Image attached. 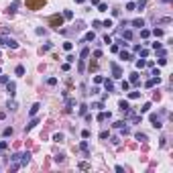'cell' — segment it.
<instances>
[{
	"label": "cell",
	"mask_w": 173,
	"mask_h": 173,
	"mask_svg": "<svg viewBox=\"0 0 173 173\" xmlns=\"http://www.w3.org/2000/svg\"><path fill=\"white\" fill-rule=\"evenodd\" d=\"M88 55H90V49H88V47H84V49H82V53H79V65H78L79 73L86 69V59H88Z\"/></svg>",
	"instance_id": "1"
},
{
	"label": "cell",
	"mask_w": 173,
	"mask_h": 173,
	"mask_svg": "<svg viewBox=\"0 0 173 173\" xmlns=\"http://www.w3.org/2000/svg\"><path fill=\"white\" fill-rule=\"evenodd\" d=\"M49 24H51L53 29H57V31H59V27L63 24V14H53L51 18H49Z\"/></svg>",
	"instance_id": "2"
},
{
	"label": "cell",
	"mask_w": 173,
	"mask_h": 173,
	"mask_svg": "<svg viewBox=\"0 0 173 173\" xmlns=\"http://www.w3.org/2000/svg\"><path fill=\"white\" fill-rule=\"evenodd\" d=\"M0 45H6V47H10L12 51L18 49V43H16L14 39H10V37H0Z\"/></svg>",
	"instance_id": "3"
},
{
	"label": "cell",
	"mask_w": 173,
	"mask_h": 173,
	"mask_svg": "<svg viewBox=\"0 0 173 173\" xmlns=\"http://www.w3.org/2000/svg\"><path fill=\"white\" fill-rule=\"evenodd\" d=\"M45 4V0H27V6L31 8V10H37V8H41Z\"/></svg>",
	"instance_id": "4"
},
{
	"label": "cell",
	"mask_w": 173,
	"mask_h": 173,
	"mask_svg": "<svg viewBox=\"0 0 173 173\" xmlns=\"http://www.w3.org/2000/svg\"><path fill=\"white\" fill-rule=\"evenodd\" d=\"M6 92H8L10 98H14V94H16V84L14 82H6Z\"/></svg>",
	"instance_id": "5"
},
{
	"label": "cell",
	"mask_w": 173,
	"mask_h": 173,
	"mask_svg": "<svg viewBox=\"0 0 173 173\" xmlns=\"http://www.w3.org/2000/svg\"><path fill=\"white\" fill-rule=\"evenodd\" d=\"M110 67H112V78H122V69H120V67H118L116 63H110Z\"/></svg>",
	"instance_id": "6"
},
{
	"label": "cell",
	"mask_w": 173,
	"mask_h": 173,
	"mask_svg": "<svg viewBox=\"0 0 173 173\" xmlns=\"http://www.w3.org/2000/svg\"><path fill=\"white\" fill-rule=\"evenodd\" d=\"M151 122H153V126H155V128H161V126H163V122H161V118L157 116V114H155V112H153V114H151Z\"/></svg>",
	"instance_id": "7"
},
{
	"label": "cell",
	"mask_w": 173,
	"mask_h": 173,
	"mask_svg": "<svg viewBox=\"0 0 173 173\" xmlns=\"http://www.w3.org/2000/svg\"><path fill=\"white\" fill-rule=\"evenodd\" d=\"M110 118H112L110 112H104V110H102L98 116H96V120H98V122H104V120H110Z\"/></svg>",
	"instance_id": "8"
},
{
	"label": "cell",
	"mask_w": 173,
	"mask_h": 173,
	"mask_svg": "<svg viewBox=\"0 0 173 173\" xmlns=\"http://www.w3.org/2000/svg\"><path fill=\"white\" fill-rule=\"evenodd\" d=\"M102 84H104V88H106V92H108V94L114 92V82H112V79H104Z\"/></svg>",
	"instance_id": "9"
},
{
	"label": "cell",
	"mask_w": 173,
	"mask_h": 173,
	"mask_svg": "<svg viewBox=\"0 0 173 173\" xmlns=\"http://www.w3.org/2000/svg\"><path fill=\"white\" fill-rule=\"evenodd\" d=\"M79 149H82V153H84L86 157H90V147H88V141H82V143H79Z\"/></svg>",
	"instance_id": "10"
},
{
	"label": "cell",
	"mask_w": 173,
	"mask_h": 173,
	"mask_svg": "<svg viewBox=\"0 0 173 173\" xmlns=\"http://www.w3.org/2000/svg\"><path fill=\"white\" fill-rule=\"evenodd\" d=\"M155 84H157V86L161 84V78H159V75H153V78H151L149 82H147V88H153Z\"/></svg>",
	"instance_id": "11"
},
{
	"label": "cell",
	"mask_w": 173,
	"mask_h": 173,
	"mask_svg": "<svg viewBox=\"0 0 173 173\" xmlns=\"http://www.w3.org/2000/svg\"><path fill=\"white\" fill-rule=\"evenodd\" d=\"M37 124H39V118H35V116H33V118H31V122H29V124L24 126V133H29V130H31L33 126H37Z\"/></svg>",
	"instance_id": "12"
},
{
	"label": "cell",
	"mask_w": 173,
	"mask_h": 173,
	"mask_svg": "<svg viewBox=\"0 0 173 173\" xmlns=\"http://www.w3.org/2000/svg\"><path fill=\"white\" fill-rule=\"evenodd\" d=\"M120 35H122V39H126V41H130L133 39V31H130V29H120Z\"/></svg>",
	"instance_id": "13"
},
{
	"label": "cell",
	"mask_w": 173,
	"mask_h": 173,
	"mask_svg": "<svg viewBox=\"0 0 173 173\" xmlns=\"http://www.w3.org/2000/svg\"><path fill=\"white\" fill-rule=\"evenodd\" d=\"M18 4H21V0H14L10 6H8V14H14L16 12V8H18Z\"/></svg>",
	"instance_id": "14"
},
{
	"label": "cell",
	"mask_w": 173,
	"mask_h": 173,
	"mask_svg": "<svg viewBox=\"0 0 173 173\" xmlns=\"http://www.w3.org/2000/svg\"><path fill=\"white\" fill-rule=\"evenodd\" d=\"M39 108H41V104H39V102H35V104L31 106V110H29V116H35V114L39 112Z\"/></svg>",
	"instance_id": "15"
},
{
	"label": "cell",
	"mask_w": 173,
	"mask_h": 173,
	"mask_svg": "<svg viewBox=\"0 0 173 173\" xmlns=\"http://www.w3.org/2000/svg\"><path fill=\"white\" fill-rule=\"evenodd\" d=\"M130 24H133L134 29H143V27H145V21H143V18H134Z\"/></svg>",
	"instance_id": "16"
},
{
	"label": "cell",
	"mask_w": 173,
	"mask_h": 173,
	"mask_svg": "<svg viewBox=\"0 0 173 173\" xmlns=\"http://www.w3.org/2000/svg\"><path fill=\"white\" fill-rule=\"evenodd\" d=\"M130 122H133V124H139V122H143V116L141 114H133V116H130Z\"/></svg>",
	"instance_id": "17"
},
{
	"label": "cell",
	"mask_w": 173,
	"mask_h": 173,
	"mask_svg": "<svg viewBox=\"0 0 173 173\" xmlns=\"http://www.w3.org/2000/svg\"><path fill=\"white\" fill-rule=\"evenodd\" d=\"M130 84L139 86V73H136V71H133V73H130Z\"/></svg>",
	"instance_id": "18"
},
{
	"label": "cell",
	"mask_w": 173,
	"mask_h": 173,
	"mask_svg": "<svg viewBox=\"0 0 173 173\" xmlns=\"http://www.w3.org/2000/svg\"><path fill=\"white\" fill-rule=\"evenodd\" d=\"M134 139L141 141V143H147V134H145V133H136V134H134Z\"/></svg>",
	"instance_id": "19"
},
{
	"label": "cell",
	"mask_w": 173,
	"mask_h": 173,
	"mask_svg": "<svg viewBox=\"0 0 173 173\" xmlns=\"http://www.w3.org/2000/svg\"><path fill=\"white\" fill-rule=\"evenodd\" d=\"M118 108H120V110H126V108H130V104L126 102V100H120V102H118Z\"/></svg>",
	"instance_id": "20"
},
{
	"label": "cell",
	"mask_w": 173,
	"mask_h": 173,
	"mask_svg": "<svg viewBox=\"0 0 173 173\" xmlns=\"http://www.w3.org/2000/svg\"><path fill=\"white\" fill-rule=\"evenodd\" d=\"M94 39H96V33H94V31L86 33V37H84V41H94Z\"/></svg>",
	"instance_id": "21"
},
{
	"label": "cell",
	"mask_w": 173,
	"mask_h": 173,
	"mask_svg": "<svg viewBox=\"0 0 173 173\" xmlns=\"http://www.w3.org/2000/svg\"><path fill=\"white\" fill-rule=\"evenodd\" d=\"M14 73H16V75H24V65H16Z\"/></svg>",
	"instance_id": "22"
},
{
	"label": "cell",
	"mask_w": 173,
	"mask_h": 173,
	"mask_svg": "<svg viewBox=\"0 0 173 173\" xmlns=\"http://www.w3.org/2000/svg\"><path fill=\"white\" fill-rule=\"evenodd\" d=\"M65 104H67V112H69L71 108L75 106V100H71V98H67V100H65Z\"/></svg>",
	"instance_id": "23"
},
{
	"label": "cell",
	"mask_w": 173,
	"mask_h": 173,
	"mask_svg": "<svg viewBox=\"0 0 173 173\" xmlns=\"http://www.w3.org/2000/svg\"><path fill=\"white\" fill-rule=\"evenodd\" d=\"M134 6L139 8V10H143V8L147 6V0H139V2H136V4H134Z\"/></svg>",
	"instance_id": "24"
},
{
	"label": "cell",
	"mask_w": 173,
	"mask_h": 173,
	"mask_svg": "<svg viewBox=\"0 0 173 173\" xmlns=\"http://www.w3.org/2000/svg\"><path fill=\"white\" fill-rule=\"evenodd\" d=\"M120 59H124V61H128V59H130V53H126L124 49H122V51H120Z\"/></svg>",
	"instance_id": "25"
},
{
	"label": "cell",
	"mask_w": 173,
	"mask_h": 173,
	"mask_svg": "<svg viewBox=\"0 0 173 173\" xmlns=\"http://www.w3.org/2000/svg\"><path fill=\"white\" fill-rule=\"evenodd\" d=\"M136 67H139V69L147 67V61H145V59H136Z\"/></svg>",
	"instance_id": "26"
},
{
	"label": "cell",
	"mask_w": 173,
	"mask_h": 173,
	"mask_svg": "<svg viewBox=\"0 0 173 173\" xmlns=\"http://www.w3.org/2000/svg\"><path fill=\"white\" fill-rule=\"evenodd\" d=\"M6 108H8V110H16V102H14V100H8Z\"/></svg>",
	"instance_id": "27"
},
{
	"label": "cell",
	"mask_w": 173,
	"mask_h": 173,
	"mask_svg": "<svg viewBox=\"0 0 173 173\" xmlns=\"http://www.w3.org/2000/svg\"><path fill=\"white\" fill-rule=\"evenodd\" d=\"M79 114H82V116H84V114H86V112H88V106H86V104H79Z\"/></svg>",
	"instance_id": "28"
},
{
	"label": "cell",
	"mask_w": 173,
	"mask_h": 173,
	"mask_svg": "<svg viewBox=\"0 0 173 173\" xmlns=\"http://www.w3.org/2000/svg\"><path fill=\"white\" fill-rule=\"evenodd\" d=\"M63 18H67V21L73 18V12H71V10H63Z\"/></svg>",
	"instance_id": "29"
},
{
	"label": "cell",
	"mask_w": 173,
	"mask_h": 173,
	"mask_svg": "<svg viewBox=\"0 0 173 173\" xmlns=\"http://www.w3.org/2000/svg\"><path fill=\"white\" fill-rule=\"evenodd\" d=\"M75 29H78V31H84V29H86L84 21H78V23H75Z\"/></svg>",
	"instance_id": "30"
},
{
	"label": "cell",
	"mask_w": 173,
	"mask_h": 173,
	"mask_svg": "<svg viewBox=\"0 0 173 173\" xmlns=\"http://www.w3.org/2000/svg\"><path fill=\"white\" fill-rule=\"evenodd\" d=\"M98 10H100V12H106V10H108V4L100 2V4H98Z\"/></svg>",
	"instance_id": "31"
},
{
	"label": "cell",
	"mask_w": 173,
	"mask_h": 173,
	"mask_svg": "<svg viewBox=\"0 0 173 173\" xmlns=\"http://www.w3.org/2000/svg\"><path fill=\"white\" fill-rule=\"evenodd\" d=\"M128 98H130V100H136V98H141V92H130Z\"/></svg>",
	"instance_id": "32"
},
{
	"label": "cell",
	"mask_w": 173,
	"mask_h": 173,
	"mask_svg": "<svg viewBox=\"0 0 173 173\" xmlns=\"http://www.w3.org/2000/svg\"><path fill=\"white\" fill-rule=\"evenodd\" d=\"M149 35H151V31H147V29H141V37H143V39H149Z\"/></svg>",
	"instance_id": "33"
},
{
	"label": "cell",
	"mask_w": 173,
	"mask_h": 173,
	"mask_svg": "<svg viewBox=\"0 0 173 173\" xmlns=\"http://www.w3.org/2000/svg\"><path fill=\"white\" fill-rule=\"evenodd\" d=\"M53 141H55V143H61V141H63V134H61V133L53 134Z\"/></svg>",
	"instance_id": "34"
},
{
	"label": "cell",
	"mask_w": 173,
	"mask_h": 173,
	"mask_svg": "<svg viewBox=\"0 0 173 173\" xmlns=\"http://www.w3.org/2000/svg\"><path fill=\"white\" fill-rule=\"evenodd\" d=\"M51 47H53V43H45V45H43V49H41V51H43V53H45V51H51Z\"/></svg>",
	"instance_id": "35"
},
{
	"label": "cell",
	"mask_w": 173,
	"mask_h": 173,
	"mask_svg": "<svg viewBox=\"0 0 173 173\" xmlns=\"http://www.w3.org/2000/svg\"><path fill=\"white\" fill-rule=\"evenodd\" d=\"M63 49H65V51H71V49H73V43H69V41L63 43Z\"/></svg>",
	"instance_id": "36"
},
{
	"label": "cell",
	"mask_w": 173,
	"mask_h": 173,
	"mask_svg": "<svg viewBox=\"0 0 173 173\" xmlns=\"http://www.w3.org/2000/svg\"><path fill=\"white\" fill-rule=\"evenodd\" d=\"M120 86H122V92H128V88H130V82H122Z\"/></svg>",
	"instance_id": "37"
},
{
	"label": "cell",
	"mask_w": 173,
	"mask_h": 173,
	"mask_svg": "<svg viewBox=\"0 0 173 173\" xmlns=\"http://www.w3.org/2000/svg\"><path fill=\"white\" fill-rule=\"evenodd\" d=\"M124 124H126L124 120H118V122H114V124H112V126H114V128H122V126H124Z\"/></svg>",
	"instance_id": "38"
},
{
	"label": "cell",
	"mask_w": 173,
	"mask_h": 173,
	"mask_svg": "<svg viewBox=\"0 0 173 173\" xmlns=\"http://www.w3.org/2000/svg\"><path fill=\"white\" fill-rule=\"evenodd\" d=\"M171 23V18H169V16H165V18H161V21H159V24H169Z\"/></svg>",
	"instance_id": "39"
},
{
	"label": "cell",
	"mask_w": 173,
	"mask_h": 173,
	"mask_svg": "<svg viewBox=\"0 0 173 173\" xmlns=\"http://www.w3.org/2000/svg\"><path fill=\"white\" fill-rule=\"evenodd\" d=\"M153 35H155V37H163V29H155Z\"/></svg>",
	"instance_id": "40"
},
{
	"label": "cell",
	"mask_w": 173,
	"mask_h": 173,
	"mask_svg": "<svg viewBox=\"0 0 173 173\" xmlns=\"http://www.w3.org/2000/svg\"><path fill=\"white\" fill-rule=\"evenodd\" d=\"M102 27H106V29H110V27H112V21H110V18H106V21L102 23Z\"/></svg>",
	"instance_id": "41"
},
{
	"label": "cell",
	"mask_w": 173,
	"mask_h": 173,
	"mask_svg": "<svg viewBox=\"0 0 173 173\" xmlns=\"http://www.w3.org/2000/svg\"><path fill=\"white\" fill-rule=\"evenodd\" d=\"M57 84V78H49L47 79V86H55Z\"/></svg>",
	"instance_id": "42"
},
{
	"label": "cell",
	"mask_w": 173,
	"mask_h": 173,
	"mask_svg": "<svg viewBox=\"0 0 173 173\" xmlns=\"http://www.w3.org/2000/svg\"><path fill=\"white\" fill-rule=\"evenodd\" d=\"M151 110V104L147 102V104H143V108H141V112H149Z\"/></svg>",
	"instance_id": "43"
},
{
	"label": "cell",
	"mask_w": 173,
	"mask_h": 173,
	"mask_svg": "<svg viewBox=\"0 0 173 173\" xmlns=\"http://www.w3.org/2000/svg\"><path fill=\"white\" fill-rule=\"evenodd\" d=\"M92 108H98V110H102L104 104H102V102H96V104H92Z\"/></svg>",
	"instance_id": "44"
},
{
	"label": "cell",
	"mask_w": 173,
	"mask_h": 173,
	"mask_svg": "<svg viewBox=\"0 0 173 173\" xmlns=\"http://www.w3.org/2000/svg\"><path fill=\"white\" fill-rule=\"evenodd\" d=\"M139 53H141V57H147V55H149V51H147V49H139Z\"/></svg>",
	"instance_id": "45"
},
{
	"label": "cell",
	"mask_w": 173,
	"mask_h": 173,
	"mask_svg": "<svg viewBox=\"0 0 173 173\" xmlns=\"http://www.w3.org/2000/svg\"><path fill=\"white\" fill-rule=\"evenodd\" d=\"M100 139H102V141H106V139H108V130H102V133H100Z\"/></svg>",
	"instance_id": "46"
},
{
	"label": "cell",
	"mask_w": 173,
	"mask_h": 173,
	"mask_svg": "<svg viewBox=\"0 0 173 173\" xmlns=\"http://www.w3.org/2000/svg\"><path fill=\"white\" fill-rule=\"evenodd\" d=\"M94 57H96V59H100V57H102V51H100V49H96V51H94Z\"/></svg>",
	"instance_id": "47"
},
{
	"label": "cell",
	"mask_w": 173,
	"mask_h": 173,
	"mask_svg": "<svg viewBox=\"0 0 173 173\" xmlns=\"http://www.w3.org/2000/svg\"><path fill=\"white\" fill-rule=\"evenodd\" d=\"M8 82V75H2V73H0V84H6Z\"/></svg>",
	"instance_id": "48"
},
{
	"label": "cell",
	"mask_w": 173,
	"mask_h": 173,
	"mask_svg": "<svg viewBox=\"0 0 173 173\" xmlns=\"http://www.w3.org/2000/svg\"><path fill=\"white\" fill-rule=\"evenodd\" d=\"M157 61H159V65H165V63H167V57H159Z\"/></svg>",
	"instance_id": "49"
},
{
	"label": "cell",
	"mask_w": 173,
	"mask_h": 173,
	"mask_svg": "<svg viewBox=\"0 0 173 173\" xmlns=\"http://www.w3.org/2000/svg\"><path fill=\"white\" fill-rule=\"evenodd\" d=\"M94 82H96V84H102V82H104V78H102V75H96V78H94Z\"/></svg>",
	"instance_id": "50"
},
{
	"label": "cell",
	"mask_w": 173,
	"mask_h": 173,
	"mask_svg": "<svg viewBox=\"0 0 173 173\" xmlns=\"http://www.w3.org/2000/svg\"><path fill=\"white\" fill-rule=\"evenodd\" d=\"M153 49H155V51H159V49H163V45H161V43H153Z\"/></svg>",
	"instance_id": "51"
},
{
	"label": "cell",
	"mask_w": 173,
	"mask_h": 173,
	"mask_svg": "<svg viewBox=\"0 0 173 173\" xmlns=\"http://www.w3.org/2000/svg\"><path fill=\"white\" fill-rule=\"evenodd\" d=\"M2 134H4V136H10V134H12V128H4V133H2Z\"/></svg>",
	"instance_id": "52"
},
{
	"label": "cell",
	"mask_w": 173,
	"mask_h": 173,
	"mask_svg": "<svg viewBox=\"0 0 173 173\" xmlns=\"http://www.w3.org/2000/svg\"><path fill=\"white\" fill-rule=\"evenodd\" d=\"M82 136H84V139H90V130H88V128H86V130H82Z\"/></svg>",
	"instance_id": "53"
},
{
	"label": "cell",
	"mask_w": 173,
	"mask_h": 173,
	"mask_svg": "<svg viewBox=\"0 0 173 173\" xmlns=\"http://www.w3.org/2000/svg\"><path fill=\"white\" fill-rule=\"evenodd\" d=\"M151 69H153V71H151V75H161V71H159V69H155V67H151Z\"/></svg>",
	"instance_id": "54"
},
{
	"label": "cell",
	"mask_w": 173,
	"mask_h": 173,
	"mask_svg": "<svg viewBox=\"0 0 173 173\" xmlns=\"http://www.w3.org/2000/svg\"><path fill=\"white\" fill-rule=\"evenodd\" d=\"M6 147H8V143H6V141H0V151L6 149Z\"/></svg>",
	"instance_id": "55"
},
{
	"label": "cell",
	"mask_w": 173,
	"mask_h": 173,
	"mask_svg": "<svg viewBox=\"0 0 173 173\" xmlns=\"http://www.w3.org/2000/svg\"><path fill=\"white\" fill-rule=\"evenodd\" d=\"M134 8H136V6H134L133 2H128V4H126V10H134Z\"/></svg>",
	"instance_id": "56"
},
{
	"label": "cell",
	"mask_w": 173,
	"mask_h": 173,
	"mask_svg": "<svg viewBox=\"0 0 173 173\" xmlns=\"http://www.w3.org/2000/svg\"><path fill=\"white\" fill-rule=\"evenodd\" d=\"M110 141H112V145H118V143H120V139H118V136H112Z\"/></svg>",
	"instance_id": "57"
},
{
	"label": "cell",
	"mask_w": 173,
	"mask_h": 173,
	"mask_svg": "<svg viewBox=\"0 0 173 173\" xmlns=\"http://www.w3.org/2000/svg\"><path fill=\"white\" fill-rule=\"evenodd\" d=\"M92 4H94V6H98V4H100V0H92Z\"/></svg>",
	"instance_id": "58"
},
{
	"label": "cell",
	"mask_w": 173,
	"mask_h": 173,
	"mask_svg": "<svg viewBox=\"0 0 173 173\" xmlns=\"http://www.w3.org/2000/svg\"><path fill=\"white\" fill-rule=\"evenodd\" d=\"M75 2H78V4H84V2H86V0H75Z\"/></svg>",
	"instance_id": "59"
},
{
	"label": "cell",
	"mask_w": 173,
	"mask_h": 173,
	"mask_svg": "<svg viewBox=\"0 0 173 173\" xmlns=\"http://www.w3.org/2000/svg\"><path fill=\"white\" fill-rule=\"evenodd\" d=\"M163 2H171V0H163Z\"/></svg>",
	"instance_id": "60"
},
{
	"label": "cell",
	"mask_w": 173,
	"mask_h": 173,
	"mask_svg": "<svg viewBox=\"0 0 173 173\" xmlns=\"http://www.w3.org/2000/svg\"><path fill=\"white\" fill-rule=\"evenodd\" d=\"M0 73H2V69H0Z\"/></svg>",
	"instance_id": "61"
},
{
	"label": "cell",
	"mask_w": 173,
	"mask_h": 173,
	"mask_svg": "<svg viewBox=\"0 0 173 173\" xmlns=\"http://www.w3.org/2000/svg\"><path fill=\"white\" fill-rule=\"evenodd\" d=\"M0 55H2V53H0Z\"/></svg>",
	"instance_id": "62"
}]
</instances>
